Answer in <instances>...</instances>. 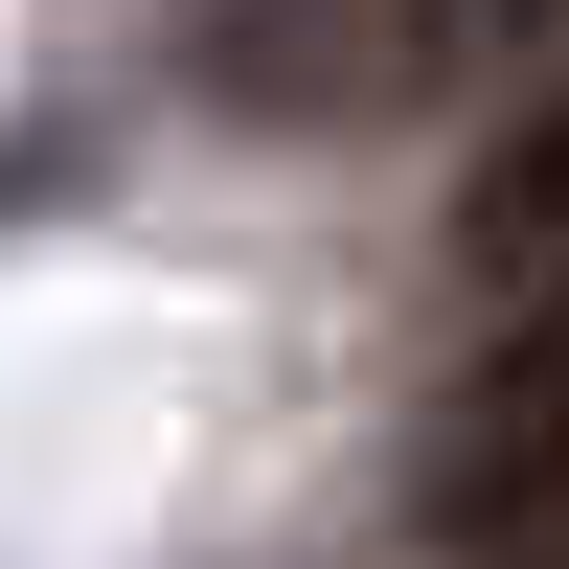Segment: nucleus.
<instances>
[{
  "label": "nucleus",
  "instance_id": "f03ea898",
  "mask_svg": "<svg viewBox=\"0 0 569 569\" xmlns=\"http://www.w3.org/2000/svg\"><path fill=\"white\" fill-rule=\"evenodd\" d=\"M388 69H410V0H228V91L297 137H365Z\"/></svg>",
  "mask_w": 569,
  "mask_h": 569
},
{
  "label": "nucleus",
  "instance_id": "f257e3e1",
  "mask_svg": "<svg viewBox=\"0 0 569 569\" xmlns=\"http://www.w3.org/2000/svg\"><path fill=\"white\" fill-rule=\"evenodd\" d=\"M433 547H525L547 501H569V251L501 297V342L456 365V410H433Z\"/></svg>",
  "mask_w": 569,
  "mask_h": 569
},
{
  "label": "nucleus",
  "instance_id": "7ed1b4c3",
  "mask_svg": "<svg viewBox=\"0 0 569 569\" xmlns=\"http://www.w3.org/2000/svg\"><path fill=\"white\" fill-rule=\"evenodd\" d=\"M456 251H479V273H547V251H569V91H547V114H525V137L479 160V206H456Z\"/></svg>",
  "mask_w": 569,
  "mask_h": 569
}]
</instances>
